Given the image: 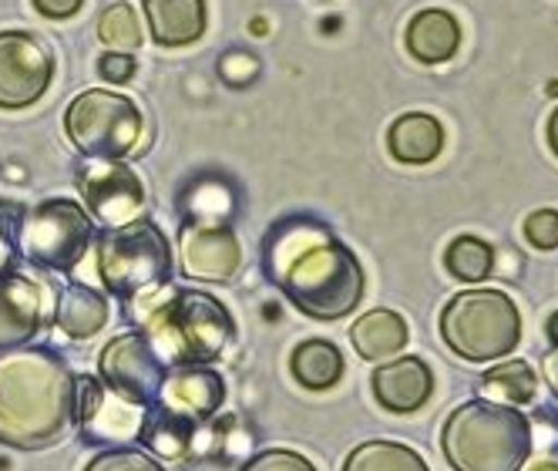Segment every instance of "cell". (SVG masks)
I'll return each instance as SVG.
<instances>
[{"label": "cell", "mask_w": 558, "mask_h": 471, "mask_svg": "<svg viewBox=\"0 0 558 471\" xmlns=\"http://www.w3.org/2000/svg\"><path fill=\"white\" fill-rule=\"evenodd\" d=\"M529 471H558V458H551V455L548 458H538Z\"/></svg>", "instance_id": "39"}, {"label": "cell", "mask_w": 558, "mask_h": 471, "mask_svg": "<svg viewBox=\"0 0 558 471\" xmlns=\"http://www.w3.org/2000/svg\"><path fill=\"white\" fill-rule=\"evenodd\" d=\"M441 451L454 471H522L535 451V431L518 408L474 398L448 414Z\"/></svg>", "instance_id": "4"}, {"label": "cell", "mask_w": 558, "mask_h": 471, "mask_svg": "<svg viewBox=\"0 0 558 471\" xmlns=\"http://www.w3.org/2000/svg\"><path fill=\"white\" fill-rule=\"evenodd\" d=\"M82 4H85V0H34L37 14H45V17H51V21H68V17H74L77 11H82Z\"/></svg>", "instance_id": "35"}, {"label": "cell", "mask_w": 558, "mask_h": 471, "mask_svg": "<svg viewBox=\"0 0 558 471\" xmlns=\"http://www.w3.org/2000/svg\"><path fill=\"white\" fill-rule=\"evenodd\" d=\"M256 71H259V64H256L253 55L232 51V55L222 58V77H226L229 85H250L253 77H256Z\"/></svg>", "instance_id": "33"}, {"label": "cell", "mask_w": 558, "mask_h": 471, "mask_svg": "<svg viewBox=\"0 0 558 471\" xmlns=\"http://www.w3.org/2000/svg\"><path fill=\"white\" fill-rule=\"evenodd\" d=\"M548 145H551V152L558 155V108L548 114Z\"/></svg>", "instance_id": "38"}, {"label": "cell", "mask_w": 558, "mask_h": 471, "mask_svg": "<svg viewBox=\"0 0 558 471\" xmlns=\"http://www.w3.org/2000/svg\"><path fill=\"white\" fill-rule=\"evenodd\" d=\"M343 471H430V468L408 445H397V442H364V445H356L347 455Z\"/></svg>", "instance_id": "25"}, {"label": "cell", "mask_w": 558, "mask_h": 471, "mask_svg": "<svg viewBox=\"0 0 558 471\" xmlns=\"http://www.w3.org/2000/svg\"><path fill=\"white\" fill-rule=\"evenodd\" d=\"M98 74L105 77V82H114V85H122V82H132V74H135V58L129 51H111L98 61Z\"/></svg>", "instance_id": "34"}, {"label": "cell", "mask_w": 558, "mask_h": 471, "mask_svg": "<svg viewBox=\"0 0 558 471\" xmlns=\"http://www.w3.org/2000/svg\"><path fill=\"white\" fill-rule=\"evenodd\" d=\"M545 381H548L551 395H555V401H558V350H551L548 358H545Z\"/></svg>", "instance_id": "36"}, {"label": "cell", "mask_w": 558, "mask_h": 471, "mask_svg": "<svg viewBox=\"0 0 558 471\" xmlns=\"http://www.w3.org/2000/svg\"><path fill=\"white\" fill-rule=\"evenodd\" d=\"M522 232L535 250H555L558 246V209H535L525 219Z\"/></svg>", "instance_id": "32"}, {"label": "cell", "mask_w": 558, "mask_h": 471, "mask_svg": "<svg viewBox=\"0 0 558 471\" xmlns=\"http://www.w3.org/2000/svg\"><path fill=\"white\" fill-rule=\"evenodd\" d=\"M293 377L310 390H327L343 377V353L330 340H306L290 358Z\"/></svg>", "instance_id": "24"}, {"label": "cell", "mask_w": 558, "mask_h": 471, "mask_svg": "<svg viewBox=\"0 0 558 471\" xmlns=\"http://www.w3.org/2000/svg\"><path fill=\"white\" fill-rule=\"evenodd\" d=\"M477 390H482L485 401L522 408V404H532L538 395V374L529 361H505L501 358V364H495L482 374Z\"/></svg>", "instance_id": "22"}, {"label": "cell", "mask_w": 558, "mask_h": 471, "mask_svg": "<svg viewBox=\"0 0 558 471\" xmlns=\"http://www.w3.org/2000/svg\"><path fill=\"white\" fill-rule=\"evenodd\" d=\"M82 192L88 213L105 226H125L145 209V185L138 172L118 159H92L82 169Z\"/></svg>", "instance_id": "11"}, {"label": "cell", "mask_w": 558, "mask_h": 471, "mask_svg": "<svg viewBox=\"0 0 558 471\" xmlns=\"http://www.w3.org/2000/svg\"><path fill=\"white\" fill-rule=\"evenodd\" d=\"M74 424V374L51 347L0 350V445L51 448Z\"/></svg>", "instance_id": "2"}, {"label": "cell", "mask_w": 558, "mask_h": 471, "mask_svg": "<svg viewBox=\"0 0 558 471\" xmlns=\"http://www.w3.org/2000/svg\"><path fill=\"white\" fill-rule=\"evenodd\" d=\"M545 337H548V347L551 350H558V310L548 317V324H545Z\"/></svg>", "instance_id": "37"}, {"label": "cell", "mask_w": 558, "mask_h": 471, "mask_svg": "<svg viewBox=\"0 0 558 471\" xmlns=\"http://www.w3.org/2000/svg\"><path fill=\"white\" fill-rule=\"evenodd\" d=\"M239 471H316V464L290 448H269V451L250 455Z\"/></svg>", "instance_id": "29"}, {"label": "cell", "mask_w": 558, "mask_h": 471, "mask_svg": "<svg viewBox=\"0 0 558 471\" xmlns=\"http://www.w3.org/2000/svg\"><path fill=\"white\" fill-rule=\"evenodd\" d=\"M132 317L166 364H213L235 334L229 310L203 290L158 287L132 297Z\"/></svg>", "instance_id": "3"}, {"label": "cell", "mask_w": 558, "mask_h": 471, "mask_svg": "<svg viewBox=\"0 0 558 471\" xmlns=\"http://www.w3.org/2000/svg\"><path fill=\"white\" fill-rule=\"evenodd\" d=\"M461 48V24L448 11H421L408 24V51L421 64H445Z\"/></svg>", "instance_id": "19"}, {"label": "cell", "mask_w": 558, "mask_h": 471, "mask_svg": "<svg viewBox=\"0 0 558 471\" xmlns=\"http://www.w3.org/2000/svg\"><path fill=\"white\" fill-rule=\"evenodd\" d=\"M54 77V58L24 31H0V108H31Z\"/></svg>", "instance_id": "10"}, {"label": "cell", "mask_w": 558, "mask_h": 471, "mask_svg": "<svg viewBox=\"0 0 558 471\" xmlns=\"http://www.w3.org/2000/svg\"><path fill=\"white\" fill-rule=\"evenodd\" d=\"M145 129V118L132 98L105 88H92L68 105L64 132L71 145L88 159H122L129 155Z\"/></svg>", "instance_id": "7"}, {"label": "cell", "mask_w": 558, "mask_h": 471, "mask_svg": "<svg viewBox=\"0 0 558 471\" xmlns=\"http://www.w3.org/2000/svg\"><path fill=\"white\" fill-rule=\"evenodd\" d=\"M98 371H101V384L111 395L125 398L138 408H151L158 398V387H162L169 374V364L145 337V330H132L101 347Z\"/></svg>", "instance_id": "9"}, {"label": "cell", "mask_w": 558, "mask_h": 471, "mask_svg": "<svg viewBox=\"0 0 558 471\" xmlns=\"http://www.w3.org/2000/svg\"><path fill=\"white\" fill-rule=\"evenodd\" d=\"M145 448L155 455V458H166V461H182L192 455V438H195V424L151 404V411L145 414V424H142V435Z\"/></svg>", "instance_id": "23"}, {"label": "cell", "mask_w": 558, "mask_h": 471, "mask_svg": "<svg viewBox=\"0 0 558 471\" xmlns=\"http://www.w3.org/2000/svg\"><path fill=\"white\" fill-rule=\"evenodd\" d=\"M85 471H166V464L151 458L142 448H105L101 455H95Z\"/></svg>", "instance_id": "28"}, {"label": "cell", "mask_w": 558, "mask_h": 471, "mask_svg": "<svg viewBox=\"0 0 558 471\" xmlns=\"http://www.w3.org/2000/svg\"><path fill=\"white\" fill-rule=\"evenodd\" d=\"M263 263L272 287L313 321H340L364 300L361 259L313 219L279 222L266 235Z\"/></svg>", "instance_id": "1"}, {"label": "cell", "mask_w": 558, "mask_h": 471, "mask_svg": "<svg viewBox=\"0 0 558 471\" xmlns=\"http://www.w3.org/2000/svg\"><path fill=\"white\" fill-rule=\"evenodd\" d=\"M98 37L101 45L111 51H135L142 45V27H138V14L132 4H111L101 17H98Z\"/></svg>", "instance_id": "27"}, {"label": "cell", "mask_w": 558, "mask_h": 471, "mask_svg": "<svg viewBox=\"0 0 558 471\" xmlns=\"http://www.w3.org/2000/svg\"><path fill=\"white\" fill-rule=\"evenodd\" d=\"M105 401V384L92 374H74V421L85 424Z\"/></svg>", "instance_id": "30"}, {"label": "cell", "mask_w": 558, "mask_h": 471, "mask_svg": "<svg viewBox=\"0 0 558 471\" xmlns=\"http://www.w3.org/2000/svg\"><path fill=\"white\" fill-rule=\"evenodd\" d=\"M445 266L461 283H482L495 269V250L485 240H477V235H458L445 250Z\"/></svg>", "instance_id": "26"}, {"label": "cell", "mask_w": 558, "mask_h": 471, "mask_svg": "<svg viewBox=\"0 0 558 471\" xmlns=\"http://www.w3.org/2000/svg\"><path fill=\"white\" fill-rule=\"evenodd\" d=\"M387 148H390V155H393L397 162H404V166H427L445 148V129L427 111L401 114L390 125Z\"/></svg>", "instance_id": "17"}, {"label": "cell", "mask_w": 558, "mask_h": 471, "mask_svg": "<svg viewBox=\"0 0 558 471\" xmlns=\"http://www.w3.org/2000/svg\"><path fill=\"white\" fill-rule=\"evenodd\" d=\"M441 337L471 364L501 361L522 340V313L505 290H464L441 310Z\"/></svg>", "instance_id": "5"}, {"label": "cell", "mask_w": 558, "mask_h": 471, "mask_svg": "<svg viewBox=\"0 0 558 471\" xmlns=\"http://www.w3.org/2000/svg\"><path fill=\"white\" fill-rule=\"evenodd\" d=\"M45 324L41 287L17 273H0V350H14L34 340Z\"/></svg>", "instance_id": "14"}, {"label": "cell", "mask_w": 558, "mask_h": 471, "mask_svg": "<svg viewBox=\"0 0 558 471\" xmlns=\"http://www.w3.org/2000/svg\"><path fill=\"white\" fill-rule=\"evenodd\" d=\"M111 317V303L88 283H71L58 297L54 306V324L71 337V340H88L105 330Z\"/></svg>", "instance_id": "20"}, {"label": "cell", "mask_w": 558, "mask_h": 471, "mask_svg": "<svg viewBox=\"0 0 558 471\" xmlns=\"http://www.w3.org/2000/svg\"><path fill=\"white\" fill-rule=\"evenodd\" d=\"M408 340H411L408 321L393 310H371L350 327L353 350L361 353L364 361H377V364L397 358V353L408 347Z\"/></svg>", "instance_id": "18"}, {"label": "cell", "mask_w": 558, "mask_h": 471, "mask_svg": "<svg viewBox=\"0 0 558 471\" xmlns=\"http://www.w3.org/2000/svg\"><path fill=\"white\" fill-rule=\"evenodd\" d=\"M95 240L92 216L74 200H48L37 209L24 213L17 229L21 253L41 269L68 273L85 259Z\"/></svg>", "instance_id": "8"}, {"label": "cell", "mask_w": 558, "mask_h": 471, "mask_svg": "<svg viewBox=\"0 0 558 471\" xmlns=\"http://www.w3.org/2000/svg\"><path fill=\"white\" fill-rule=\"evenodd\" d=\"M98 273L105 290L122 300L169 287L172 246L166 232L142 216L125 226H108L98 235Z\"/></svg>", "instance_id": "6"}, {"label": "cell", "mask_w": 558, "mask_h": 471, "mask_svg": "<svg viewBox=\"0 0 558 471\" xmlns=\"http://www.w3.org/2000/svg\"><path fill=\"white\" fill-rule=\"evenodd\" d=\"M226 401V384L216 371L203 364H185L172 374H166L162 387H158L155 404L166 408L192 424H203L219 414Z\"/></svg>", "instance_id": "13"}, {"label": "cell", "mask_w": 558, "mask_h": 471, "mask_svg": "<svg viewBox=\"0 0 558 471\" xmlns=\"http://www.w3.org/2000/svg\"><path fill=\"white\" fill-rule=\"evenodd\" d=\"M142 424H145V408L118 398V395H108V390H105V401L95 411V418L82 424V442L118 448L125 442H135L142 435Z\"/></svg>", "instance_id": "21"}, {"label": "cell", "mask_w": 558, "mask_h": 471, "mask_svg": "<svg viewBox=\"0 0 558 471\" xmlns=\"http://www.w3.org/2000/svg\"><path fill=\"white\" fill-rule=\"evenodd\" d=\"M24 209L14 203H0V273H11L14 266V253H17V229H21V216Z\"/></svg>", "instance_id": "31"}, {"label": "cell", "mask_w": 558, "mask_h": 471, "mask_svg": "<svg viewBox=\"0 0 558 471\" xmlns=\"http://www.w3.org/2000/svg\"><path fill=\"white\" fill-rule=\"evenodd\" d=\"M206 0H145V21L162 48H185L206 34Z\"/></svg>", "instance_id": "16"}, {"label": "cell", "mask_w": 558, "mask_h": 471, "mask_svg": "<svg viewBox=\"0 0 558 471\" xmlns=\"http://www.w3.org/2000/svg\"><path fill=\"white\" fill-rule=\"evenodd\" d=\"M374 398L390 414H411L434 395V374L421 358H390L374 371Z\"/></svg>", "instance_id": "15"}, {"label": "cell", "mask_w": 558, "mask_h": 471, "mask_svg": "<svg viewBox=\"0 0 558 471\" xmlns=\"http://www.w3.org/2000/svg\"><path fill=\"white\" fill-rule=\"evenodd\" d=\"M179 253L185 277L203 283H229L243 269V246H239L229 222L189 219L179 235Z\"/></svg>", "instance_id": "12"}]
</instances>
